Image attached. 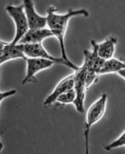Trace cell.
<instances>
[{
    "instance_id": "2e32d148",
    "label": "cell",
    "mask_w": 125,
    "mask_h": 154,
    "mask_svg": "<svg viewBox=\"0 0 125 154\" xmlns=\"http://www.w3.org/2000/svg\"><path fill=\"white\" fill-rule=\"evenodd\" d=\"M16 93H17V91L15 89H12V90L8 91H4V92L1 93V94H0L1 102H2L5 98H8L9 97L16 94Z\"/></svg>"
},
{
    "instance_id": "7a4b0ae2",
    "label": "cell",
    "mask_w": 125,
    "mask_h": 154,
    "mask_svg": "<svg viewBox=\"0 0 125 154\" xmlns=\"http://www.w3.org/2000/svg\"><path fill=\"white\" fill-rule=\"evenodd\" d=\"M107 102V95L103 94L91 105L86 114V123L84 126V137L85 139L86 152L88 153L89 134L91 127L99 122L104 116Z\"/></svg>"
},
{
    "instance_id": "277c9868",
    "label": "cell",
    "mask_w": 125,
    "mask_h": 154,
    "mask_svg": "<svg viewBox=\"0 0 125 154\" xmlns=\"http://www.w3.org/2000/svg\"><path fill=\"white\" fill-rule=\"evenodd\" d=\"M6 11L14 21L16 28L15 35L11 43L17 44L30 29L24 7L23 4L18 6L10 5L6 7Z\"/></svg>"
},
{
    "instance_id": "52a82bcc",
    "label": "cell",
    "mask_w": 125,
    "mask_h": 154,
    "mask_svg": "<svg viewBox=\"0 0 125 154\" xmlns=\"http://www.w3.org/2000/svg\"><path fill=\"white\" fill-rule=\"evenodd\" d=\"M25 60L26 62V73L22 81L23 85L30 83H36L37 82L36 78V74L48 69L56 64L51 60L39 58L27 57Z\"/></svg>"
},
{
    "instance_id": "9c48e42d",
    "label": "cell",
    "mask_w": 125,
    "mask_h": 154,
    "mask_svg": "<svg viewBox=\"0 0 125 154\" xmlns=\"http://www.w3.org/2000/svg\"><path fill=\"white\" fill-rule=\"evenodd\" d=\"M22 1L30 28L46 27L47 26V17L41 16L36 12L33 0H22Z\"/></svg>"
},
{
    "instance_id": "30bf717a",
    "label": "cell",
    "mask_w": 125,
    "mask_h": 154,
    "mask_svg": "<svg viewBox=\"0 0 125 154\" xmlns=\"http://www.w3.org/2000/svg\"><path fill=\"white\" fill-rule=\"evenodd\" d=\"M75 75L74 74L63 78L56 85L52 93L46 98L43 102V105L47 106L56 102L57 98L64 93L74 88Z\"/></svg>"
},
{
    "instance_id": "4fadbf2b",
    "label": "cell",
    "mask_w": 125,
    "mask_h": 154,
    "mask_svg": "<svg viewBox=\"0 0 125 154\" xmlns=\"http://www.w3.org/2000/svg\"><path fill=\"white\" fill-rule=\"evenodd\" d=\"M125 69V60H118L112 57L104 62V64L100 71V74L118 73Z\"/></svg>"
},
{
    "instance_id": "8992f818",
    "label": "cell",
    "mask_w": 125,
    "mask_h": 154,
    "mask_svg": "<svg viewBox=\"0 0 125 154\" xmlns=\"http://www.w3.org/2000/svg\"><path fill=\"white\" fill-rule=\"evenodd\" d=\"M24 54L27 57L30 58H39L45 60H50L54 62L56 64H62L67 67L76 71L79 67L74 63L67 62L65 60L61 57H55L51 55L42 46V43L36 44H24Z\"/></svg>"
},
{
    "instance_id": "8fae6325",
    "label": "cell",
    "mask_w": 125,
    "mask_h": 154,
    "mask_svg": "<svg viewBox=\"0 0 125 154\" xmlns=\"http://www.w3.org/2000/svg\"><path fill=\"white\" fill-rule=\"evenodd\" d=\"M53 37V35L49 28H30L18 43L36 44L42 43L45 39Z\"/></svg>"
},
{
    "instance_id": "3957f363",
    "label": "cell",
    "mask_w": 125,
    "mask_h": 154,
    "mask_svg": "<svg viewBox=\"0 0 125 154\" xmlns=\"http://www.w3.org/2000/svg\"><path fill=\"white\" fill-rule=\"evenodd\" d=\"M91 44L92 50L90 51L85 49L83 51V63L87 67L86 84L88 88L94 83L97 76L100 74V71L105 62V60L99 56L97 53L96 41L92 40Z\"/></svg>"
},
{
    "instance_id": "6da1fadb",
    "label": "cell",
    "mask_w": 125,
    "mask_h": 154,
    "mask_svg": "<svg viewBox=\"0 0 125 154\" xmlns=\"http://www.w3.org/2000/svg\"><path fill=\"white\" fill-rule=\"evenodd\" d=\"M58 9L54 6H51L47 10V26L52 32L53 37H55L59 42L61 57L67 62L72 63L69 59L66 53L65 45V37L68 27L69 21L72 18L76 16L88 17V12L85 9L72 10L69 9L64 14H57Z\"/></svg>"
},
{
    "instance_id": "5bb4252c",
    "label": "cell",
    "mask_w": 125,
    "mask_h": 154,
    "mask_svg": "<svg viewBox=\"0 0 125 154\" xmlns=\"http://www.w3.org/2000/svg\"><path fill=\"white\" fill-rule=\"evenodd\" d=\"M76 98V93L74 88L64 93L57 98L56 102L62 104H73Z\"/></svg>"
},
{
    "instance_id": "5b68a950",
    "label": "cell",
    "mask_w": 125,
    "mask_h": 154,
    "mask_svg": "<svg viewBox=\"0 0 125 154\" xmlns=\"http://www.w3.org/2000/svg\"><path fill=\"white\" fill-rule=\"evenodd\" d=\"M87 67L83 63L82 66L79 67L77 70L75 71V84L74 89L76 93V98L73 103L77 112L83 114L85 112V100L86 93L88 88L86 84Z\"/></svg>"
},
{
    "instance_id": "ba28073f",
    "label": "cell",
    "mask_w": 125,
    "mask_h": 154,
    "mask_svg": "<svg viewBox=\"0 0 125 154\" xmlns=\"http://www.w3.org/2000/svg\"><path fill=\"white\" fill-rule=\"evenodd\" d=\"M0 64L1 65L11 60L23 59L26 60L27 57L24 54V44H12L11 42L0 43Z\"/></svg>"
},
{
    "instance_id": "e0dca14e",
    "label": "cell",
    "mask_w": 125,
    "mask_h": 154,
    "mask_svg": "<svg viewBox=\"0 0 125 154\" xmlns=\"http://www.w3.org/2000/svg\"><path fill=\"white\" fill-rule=\"evenodd\" d=\"M117 74H118L120 76H121L122 78H123L125 80V69L120 71L119 72L117 73Z\"/></svg>"
},
{
    "instance_id": "7c38bea8",
    "label": "cell",
    "mask_w": 125,
    "mask_h": 154,
    "mask_svg": "<svg viewBox=\"0 0 125 154\" xmlns=\"http://www.w3.org/2000/svg\"><path fill=\"white\" fill-rule=\"evenodd\" d=\"M117 43V39L112 35L108 37L100 43L96 42V47L98 56L105 60L114 57Z\"/></svg>"
},
{
    "instance_id": "9a60e30c",
    "label": "cell",
    "mask_w": 125,
    "mask_h": 154,
    "mask_svg": "<svg viewBox=\"0 0 125 154\" xmlns=\"http://www.w3.org/2000/svg\"><path fill=\"white\" fill-rule=\"evenodd\" d=\"M124 146H125V131L117 139L104 147V149L106 151H111Z\"/></svg>"
}]
</instances>
